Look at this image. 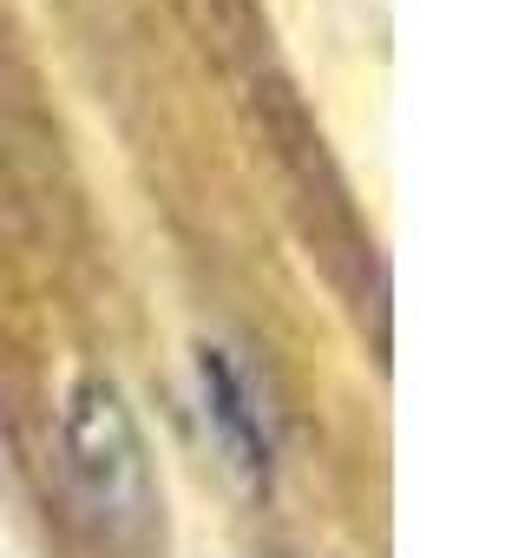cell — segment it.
<instances>
[{
    "mask_svg": "<svg viewBox=\"0 0 525 558\" xmlns=\"http://www.w3.org/2000/svg\"><path fill=\"white\" fill-rule=\"evenodd\" d=\"M197 388H204V421L223 440L230 466L249 486H262L270 480V427H262V408H256L243 368L230 362V349H197Z\"/></svg>",
    "mask_w": 525,
    "mask_h": 558,
    "instance_id": "7a4b0ae2",
    "label": "cell"
},
{
    "mask_svg": "<svg viewBox=\"0 0 525 558\" xmlns=\"http://www.w3.org/2000/svg\"><path fill=\"white\" fill-rule=\"evenodd\" d=\"M66 460L86 493V506L112 532H145L151 525V460L138 440V421L106 375H80L66 395Z\"/></svg>",
    "mask_w": 525,
    "mask_h": 558,
    "instance_id": "6da1fadb",
    "label": "cell"
}]
</instances>
